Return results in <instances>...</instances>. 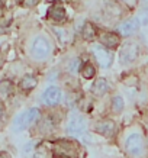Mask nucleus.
<instances>
[{
	"instance_id": "obj_4",
	"label": "nucleus",
	"mask_w": 148,
	"mask_h": 158,
	"mask_svg": "<svg viewBox=\"0 0 148 158\" xmlns=\"http://www.w3.org/2000/svg\"><path fill=\"white\" fill-rule=\"evenodd\" d=\"M138 54H139V47L138 44L135 42H126L122 47V49L119 51V61L121 64H131L134 62L137 58H138Z\"/></svg>"
},
{
	"instance_id": "obj_16",
	"label": "nucleus",
	"mask_w": 148,
	"mask_h": 158,
	"mask_svg": "<svg viewBox=\"0 0 148 158\" xmlns=\"http://www.w3.org/2000/svg\"><path fill=\"white\" fill-rule=\"evenodd\" d=\"M12 91H13V84H12L10 80L0 81V97H2V99L9 97L10 94H12Z\"/></svg>"
},
{
	"instance_id": "obj_14",
	"label": "nucleus",
	"mask_w": 148,
	"mask_h": 158,
	"mask_svg": "<svg viewBox=\"0 0 148 158\" xmlns=\"http://www.w3.org/2000/svg\"><path fill=\"white\" fill-rule=\"evenodd\" d=\"M81 35H83V38L86 39V41H93V39L96 38V28H95V25L90 23V22L84 23L83 31H81Z\"/></svg>"
},
{
	"instance_id": "obj_9",
	"label": "nucleus",
	"mask_w": 148,
	"mask_h": 158,
	"mask_svg": "<svg viewBox=\"0 0 148 158\" xmlns=\"http://www.w3.org/2000/svg\"><path fill=\"white\" fill-rule=\"evenodd\" d=\"M96 131L103 136H112L116 132V126L112 120H100L96 123Z\"/></svg>"
},
{
	"instance_id": "obj_7",
	"label": "nucleus",
	"mask_w": 148,
	"mask_h": 158,
	"mask_svg": "<svg viewBox=\"0 0 148 158\" xmlns=\"http://www.w3.org/2000/svg\"><path fill=\"white\" fill-rule=\"evenodd\" d=\"M91 51H93V55L96 57L97 62L100 64V67H103V68L110 67V64H112V61H113V58H112V54H110L108 49H105L103 45L95 44V45L91 47Z\"/></svg>"
},
{
	"instance_id": "obj_15",
	"label": "nucleus",
	"mask_w": 148,
	"mask_h": 158,
	"mask_svg": "<svg viewBox=\"0 0 148 158\" xmlns=\"http://www.w3.org/2000/svg\"><path fill=\"white\" fill-rule=\"evenodd\" d=\"M36 84H38V80L34 76H29V74L20 80V89L22 90H32Z\"/></svg>"
},
{
	"instance_id": "obj_10",
	"label": "nucleus",
	"mask_w": 148,
	"mask_h": 158,
	"mask_svg": "<svg viewBox=\"0 0 148 158\" xmlns=\"http://www.w3.org/2000/svg\"><path fill=\"white\" fill-rule=\"evenodd\" d=\"M119 41H121V38L115 34V32H103V34L100 35V42L106 48L115 49L119 45Z\"/></svg>"
},
{
	"instance_id": "obj_18",
	"label": "nucleus",
	"mask_w": 148,
	"mask_h": 158,
	"mask_svg": "<svg viewBox=\"0 0 148 158\" xmlns=\"http://www.w3.org/2000/svg\"><path fill=\"white\" fill-rule=\"evenodd\" d=\"M81 76L84 77V78H91V77H95V74H96V70H95V67L91 65L90 62H86L83 67H81Z\"/></svg>"
},
{
	"instance_id": "obj_3",
	"label": "nucleus",
	"mask_w": 148,
	"mask_h": 158,
	"mask_svg": "<svg viewBox=\"0 0 148 158\" xmlns=\"http://www.w3.org/2000/svg\"><path fill=\"white\" fill-rule=\"evenodd\" d=\"M39 118V110L36 107H32V109H28L26 112L20 113L16 119H15V123H13V128L16 132H20V131L26 129L28 126L34 123L35 120Z\"/></svg>"
},
{
	"instance_id": "obj_22",
	"label": "nucleus",
	"mask_w": 148,
	"mask_h": 158,
	"mask_svg": "<svg viewBox=\"0 0 148 158\" xmlns=\"http://www.w3.org/2000/svg\"><path fill=\"white\" fill-rule=\"evenodd\" d=\"M48 2H49V3H53V2H57V0H48Z\"/></svg>"
},
{
	"instance_id": "obj_5",
	"label": "nucleus",
	"mask_w": 148,
	"mask_h": 158,
	"mask_svg": "<svg viewBox=\"0 0 148 158\" xmlns=\"http://www.w3.org/2000/svg\"><path fill=\"white\" fill-rule=\"evenodd\" d=\"M84 129H86V120L83 119V116L80 113L73 112L67 123V134L78 136V135H81L84 132Z\"/></svg>"
},
{
	"instance_id": "obj_12",
	"label": "nucleus",
	"mask_w": 148,
	"mask_h": 158,
	"mask_svg": "<svg viewBox=\"0 0 148 158\" xmlns=\"http://www.w3.org/2000/svg\"><path fill=\"white\" fill-rule=\"evenodd\" d=\"M66 15H67L66 13V9L61 5H54L48 9V16L53 20H55V22H62V20L66 19Z\"/></svg>"
},
{
	"instance_id": "obj_2",
	"label": "nucleus",
	"mask_w": 148,
	"mask_h": 158,
	"mask_svg": "<svg viewBox=\"0 0 148 158\" xmlns=\"http://www.w3.org/2000/svg\"><path fill=\"white\" fill-rule=\"evenodd\" d=\"M125 149L132 158H139L145 154V142L139 134H131L125 141Z\"/></svg>"
},
{
	"instance_id": "obj_23",
	"label": "nucleus",
	"mask_w": 148,
	"mask_h": 158,
	"mask_svg": "<svg viewBox=\"0 0 148 158\" xmlns=\"http://www.w3.org/2000/svg\"><path fill=\"white\" fill-rule=\"evenodd\" d=\"M15 2H22V0H15Z\"/></svg>"
},
{
	"instance_id": "obj_17",
	"label": "nucleus",
	"mask_w": 148,
	"mask_h": 158,
	"mask_svg": "<svg viewBox=\"0 0 148 158\" xmlns=\"http://www.w3.org/2000/svg\"><path fill=\"white\" fill-rule=\"evenodd\" d=\"M125 107V103H124V99L121 96H115L112 99V110L115 113H121Z\"/></svg>"
},
{
	"instance_id": "obj_13",
	"label": "nucleus",
	"mask_w": 148,
	"mask_h": 158,
	"mask_svg": "<svg viewBox=\"0 0 148 158\" xmlns=\"http://www.w3.org/2000/svg\"><path fill=\"white\" fill-rule=\"evenodd\" d=\"M108 91H109V84H108L105 78H97L91 86V93L96 94V96H103Z\"/></svg>"
},
{
	"instance_id": "obj_21",
	"label": "nucleus",
	"mask_w": 148,
	"mask_h": 158,
	"mask_svg": "<svg viewBox=\"0 0 148 158\" xmlns=\"http://www.w3.org/2000/svg\"><path fill=\"white\" fill-rule=\"evenodd\" d=\"M0 158H7V157H6V155H3V154H2V155H0Z\"/></svg>"
},
{
	"instance_id": "obj_1",
	"label": "nucleus",
	"mask_w": 148,
	"mask_h": 158,
	"mask_svg": "<svg viewBox=\"0 0 148 158\" xmlns=\"http://www.w3.org/2000/svg\"><path fill=\"white\" fill-rule=\"evenodd\" d=\"M54 155L57 158H78L80 147L76 141H57L54 144Z\"/></svg>"
},
{
	"instance_id": "obj_8",
	"label": "nucleus",
	"mask_w": 148,
	"mask_h": 158,
	"mask_svg": "<svg viewBox=\"0 0 148 158\" xmlns=\"http://www.w3.org/2000/svg\"><path fill=\"white\" fill-rule=\"evenodd\" d=\"M61 97H62V93L61 90L55 86H51L48 87L47 90L44 91V96H42V100L45 105L48 106H55L61 102Z\"/></svg>"
},
{
	"instance_id": "obj_20",
	"label": "nucleus",
	"mask_w": 148,
	"mask_h": 158,
	"mask_svg": "<svg viewBox=\"0 0 148 158\" xmlns=\"http://www.w3.org/2000/svg\"><path fill=\"white\" fill-rule=\"evenodd\" d=\"M3 5H5V0H0V7H2Z\"/></svg>"
},
{
	"instance_id": "obj_11",
	"label": "nucleus",
	"mask_w": 148,
	"mask_h": 158,
	"mask_svg": "<svg viewBox=\"0 0 148 158\" xmlns=\"http://www.w3.org/2000/svg\"><path fill=\"white\" fill-rule=\"evenodd\" d=\"M139 28V20L138 19H129L126 20V22H124V23L119 26V31L122 35H132L134 32H137Z\"/></svg>"
},
{
	"instance_id": "obj_19",
	"label": "nucleus",
	"mask_w": 148,
	"mask_h": 158,
	"mask_svg": "<svg viewBox=\"0 0 148 158\" xmlns=\"http://www.w3.org/2000/svg\"><path fill=\"white\" fill-rule=\"evenodd\" d=\"M38 3V0H25V5L26 6H34Z\"/></svg>"
},
{
	"instance_id": "obj_6",
	"label": "nucleus",
	"mask_w": 148,
	"mask_h": 158,
	"mask_svg": "<svg viewBox=\"0 0 148 158\" xmlns=\"http://www.w3.org/2000/svg\"><path fill=\"white\" fill-rule=\"evenodd\" d=\"M51 52V45L48 42L45 38L42 36H38V38H35L34 44H32V55L34 58L36 60H44V58H47Z\"/></svg>"
}]
</instances>
